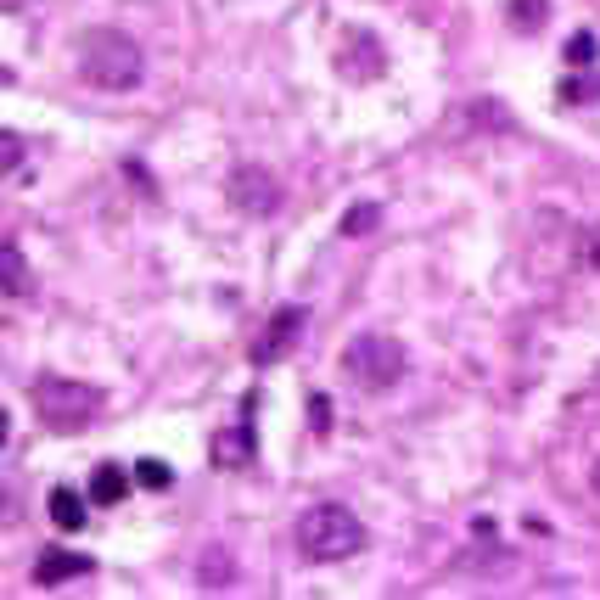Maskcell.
Segmentation results:
<instances>
[{"label":"cell","instance_id":"obj_8","mask_svg":"<svg viewBox=\"0 0 600 600\" xmlns=\"http://www.w3.org/2000/svg\"><path fill=\"white\" fill-rule=\"evenodd\" d=\"M79 572H90V561L79 550H40V561H34V578L40 584H68Z\"/></svg>","mask_w":600,"mask_h":600},{"label":"cell","instance_id":"obj_19","mask_svg":"<svg viewBox=\"0 0 600 600\" xmlns=\"http://www.w3.org/2000/svg\"><path fill=\"white\" fill-rule=\"evenodd\" d=\"M589 264H595V270H600V225L589 230Z\"/></svg>","mask_w":600,"mask_h":600},{"label":"cell","instance_id":"obj_15","mask_svg":"<svg viewBox=\"0 0 600 600\" xmlns=\"http://www.w3.org/2000/svg\"><path fill=\"white\" fill-rule=\"evenodd\" d=\"M0 174H6V180H17V174H23V135H17V129H6V135H0Z\"/></svg>","mask_w":600,"mask_h":600},{"label":"cell","instance_id":"obj_11","mask_svg":"<svg viewBox=\"0 0 600 600\" xmlns=\"http://www.w3.org/2000/svg\"><path fill=\"white\" fill-rule=\"evenodd\" d=\"M0 275H6V298H23L29 292V264H23V253L12 242L0 247Z\"/></svg>","mask_w":600,"mask_h":600},{"label":"cell","instance_id":"obj_16","mask_svg":"<svg viewBox=\"0 0 600 600\" xmlns=\"http://www.w3.org/2000/svg\"><path fill=\"white\" fill-rule=\"evenodd\" d=\"M376 219H382V208L376 202H359V208L343 214V236H365V230H376Z\"/></svg>","mask_w":600,"mask_h":600},{"label":"cell","instance_id":"obj_7","mask_svg":"<svg viewBox=\"0 0 600 600\" xmlns=\"http://www.w3.org/2000/svg\"><path fill=\"white\" fill-rule=\"evenodd\" d=\"M208 455H214V466H247L253 460V399H242V421L230 432H219L208 443Z\"/></svg>","mask_w":600,"mask_h":600},{"label":"cell","instance_id":"obj_18","mask_svg":"<svg viewBox=\"0 0 600 600\" xmlns=\"http://www.w3.org/2000/svg\"><path fill=\"white\" fill-rule=\"evenodd\" d=\"M309 415H315V432H331V404H326V393H315V399H309Z\"/></svg>","mask_w":600,"mask_h":600},{"label":"cell","instance_id":"obj_17","mask_svg":"<svg viewBox=\"0 0 600 600\" xmlns=\"http://www.w3.org/2000/svg\"><path fill=\"white\" fill-rule=\"evenodd\" d=\"M595 51H600V45H595V34H572V40H567V68H589V62H595Z\"/></svg>","mask_w":600,"mask_h":600},{"label":"cell","instance_id":"obj_6","mask_svg":"<svg viewBox=\"0 0 600 600\" xmlns=\"http://www.w3.org/2000/svg\"><path fill=\"white\" fill-rule=\"evenodd\" d=\"M298 331H303V309H275V320L264 331H258V343H253V359L258 365H275L281 354H292V343H298Z\"/></svg>","mask_w":600,"mask_h":600},{"label":"cell","instance_id":"obj_14","mask_svg":"<svg viewBox=\"0 0 600 600\" xmlns=\"http://www.w3.org/2000/svg\"><path fill=\"white\" fill-rule=\"evenodd\" d=\"M135 483H141V488H152V494H163V488L174 483V472L163 466V460H152V455H146V460H135Z\"/></svg>","mask_w":600,"mask_h":600},{"label":"cell","instance_id":"obj_20","mask_svg":"<svg viewBox=\"0 0 600 600\" xmlns=\"http://www.w3.org/2000/svg\"><path fill=\"white\" fill-rule=\"evenodd\" d=\"M589 477H595V494H600V460H595V472H589Z\"/></svg>","mask_w":600,"mask_h":600},{"label":"cell","instance_id":"obj_2","mask_svg":"<svg viewBox=\"0 0 600 600\" xmlns=\"http://www.w3.org/2000/svg\"><path fill=\"white\" fill-rule=\"evenodd\" d=\"M298 544L309 561H348L365 550V522L348 505H309L298 522Z\"/></svg>","mask_w":600,"mask_h":600},{"label":"cell","instance_id":"obj_10","mask_svg":"<svg viewBox=\"0 0 600 600\" xmlns=\"http://www.w3.org/2000/svg\"><path fill=\"white\" fill-rule=\"evenodd\" d=\"M51 522H57L62 533L85 528V494H79V488H51Z\"/></svg>","mask_w":600,"mask_h":600},{"label":"cell","instance_id":"obj_9","mask_svg":"<svg viewBox=\"0 0 600 600\" xmlns=\"http://www.w3.org/2000/svg\"><path fill=\"white\" fill-rule=\"evenodd\" d=\"M129 477L135 472H124V466H113V460L96 466V472H90V505H118L129 494Z\"/></svg>","mask_w":600,"mask_h":600},{"label":"cell","instance_id":"obj_12","mask_svg":"<svg viewBox=\"0 0 600 600\" xmlns=\"http://www.w3.org/2000/svg\"><path fill=\"white\" fill-rule=\"evenodd\" d=\"M505 17H511L522 34H533V29H544V17H550V0H511V6H505Z\"/></svg>","mask_w":600,"mask_h":600},{"label":"cell","instance_id":"obj_4","mask_svg":"<svg viewBox=\"0 0 600 600\" xmlns=\"http://www.w3.org/2000/svg\"><path fill=\"white\" fill-rule=\"evenodd\" d=\"M343 371L354 376L359 387H371V393H382V387H393L404 371H410V354H404L393 337H382V331H371V337H354V343L343 348Z\"/></svg>","mask_w":600,"mask_h":600},{"label":"cell","instance_id":"obj_3","mask_svg":"<svg viewBox=\"0 0 600 600\" xmlns=\"http://www.w3.org/2000/svg\"><path fill=\"white\" fill-rule=\"evenodd\" d=\"M34 410H40L45 427L57 432H79L85 421L101 415V393L85 382H62V376H40L34 382Z\"/></svg>","mask_w":600,"mask_h":600},{"label":"cell","instance_id":"obj_5","mask_svg":"<svg viewBox=\"0 0 600 600\" xmlns=\"http://www.w3.org/2000/svg\"><path fill=\"white\" fill-rule=\"evenodd\" d=\"M230 202H236L242 214H275V208H281V180L264 174L258 163H247V169L230 174Z\"/></svg>","mask_w":600,"mask_h":600},{"label":"cell","instance_id":"obj_1","mask_svg":"<svg viewBox=\"0 0 600 600\" xmlns=\"http://www.w3.org/2000/svg\"><path fill=\"white\" fill-rule=\"evenodd\" d=\"M79 73L96 90H135L141 85V45L118 29H96L79 45Z\"/></svg>","mask_w":600,"mask_h":600},{"label":"cell","instance_id":"obj_13","mask_svg":"<svg viewBox=\"0 0 600 600\" xmlns=\"http://www.w3.org/2000/svg\"><path fill=\"white\" fill-rule=\"evenodd\" d=\"M561 101H600V73H572V79H561Z\"/></svg>","mask_w":600,"mask_h":600},{"label":"cell","instance_id":"obj_21","mask_svg":"<svg viewBox=\"0 0 600 600\" xmlns=\"http://www.w3.org/2000/svg\"><path fill=\"white\" fill-rule=\"evenodd\" d=\"M6 6H17V0H6Z\"/></svg>","mask_w":600,"mask_h":600}]
</instances>
